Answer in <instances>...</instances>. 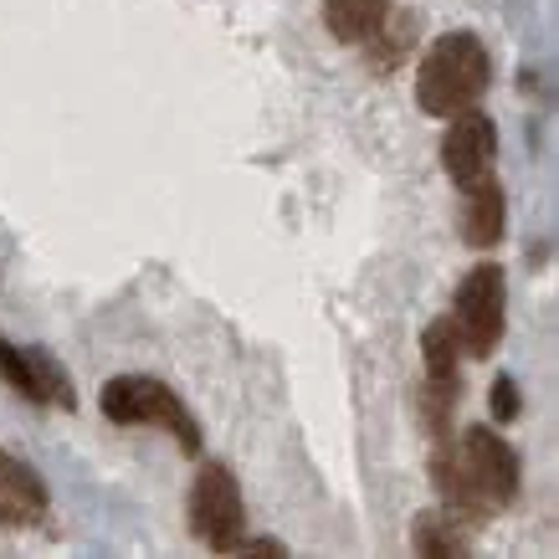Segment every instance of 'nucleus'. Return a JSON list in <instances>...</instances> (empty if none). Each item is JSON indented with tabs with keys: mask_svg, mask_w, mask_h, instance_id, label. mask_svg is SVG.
<instances>
[{
	"mask_svg": "<svg viewBox=\"0 0 559 559\" xmlns=\"http://www.w3.org/2000/svg\"><path fill=\"white\" fill-rule=\"evenodd\" d=\"M492 83V62L488 47L477 41L473 32H447L431 41V51L421 57V72H416V103L431 119H457L467 108L483 103Z\"/></svg>",
	"mask_w": 559,
	"mask_h": 559,
	"instance_id": "1",
	"label": "nucleus"
},
{
	"mask_svg": "<svg viewBox=\"0 0 559 559\" xmlns=\"http://www.w3.org/2000/svg\"><path fill=\"white\" fill-rule=\"evenodd\" d=\"M103 416L114 426H165L186 452H201V426L180 406V395H175L165 380H154V374H119V380H108L103 385Z\"/></svg>",
	"mask_w": 559,
	"mask_h": 559,
	"instance_id": "2",
	"label": "nucleus"
},
{
	"mask_svg": "<svg viewBox=\"0 0 559 559\" xmlns=\"http://www.w3.org/2000/svg\"><path fill=\"white\" fill-rule=\"evenodd\" d=\"M452 323H457L462 355L488 359L503 344L509 329V277L498 262H477L457 283V304H452Z\"/></svg>",
	"mask_w": 559,
	"mask_h": 559,
	"instance_id": "3",
	"label": "nucleus"
},
{
	"mask_svg": "<svg viewBox=\"0 0 559 559\" xmlns=\"http://www.w3.org/2000/svg\"><path fill=\"white\" fill-rule=\"evenodd\" d=\"M452 452L462 462V477H467V492H473L477 513L509 509L513 498H519V457H513V447L492 426H467Z\"/></svg>",
	"mask_w": 559,
	"mask_h": 559,
	"instance_id": "4",
	"label": "nucleus"
},
{
	"mask_svg": "<svg viewBox=\"0 0 559 559\" xmlns=\"http://www.w3.org/2000/svg\"><path fill=\"white\" fill-rule=\"evenodd\" d=\"M190 528L195 539L211 544L216 555H231V544L247 528V503H241V483L226 462H205L190 488Z\"/></svg>",
	"mask_w": 559,
	"mask_h": 559,
	"instance_id": "5",
	"label": "nucleus"
},
{
	"mask_svg": "<svg viewBox=\"0 0 559 559\" xmlns=\"http://www.w3.org/2000/svg\"><path fill=\"white\" fill-rule=\"evenodd\" d=\"M492 154H498V129H492V119L477 114V108L457 114L452 129H447V139H441V165L457 180V190H467L477 175L492 170Z\"/></svg>",
	"mask_w": 559,
	"mask_h": 559,
	"instance_id": "6",
	"label": "nucleus"
},
{
	"mask_svg": "<svg viewBox=\"0 0 559 559\" xmlns=\"http://www.w3.org/2000/svg\"><path fill=\"white\" fill-rule=\"evenodd\" d=\"M421 359H426V390H431V426L437 437H447V411L457 401V374H462V340H457V323L452 319H437L426 323L421 334Z\"/></svg>",
	"mask_w": 559,
	"mask_h": 559,
	"instance_id": "7",
	"label": "nucleus"
},
{
	"mask_svg": "<svg viewBox=\"0 0 559 559\" xmlns=\"http://www.w3.org/2000/svg\"><path fill=\"white\" fill-rule=\"evenodd\" d=\"M0 374L5 385L36 401V406H72V385L68 374L51 365V355L41 349H16V344H0Z\"/></svg>",
	"mask_w": 559,
	"mask_h": 559,
	"instance_id": "8",
	"label": "nucleus"
},
{
	"mask_svg": "<svg viewBox=\"0 0 559 559\" xmlns=\"http://www.w3.org/2000/svg\"><path fill=\"white\" fill-rule=\"evenodd\" d=\"M467 201H462V241L477 247V252H488L503 241V221H509V195L498 186V175H477L473 186L462 190Z\"/></svg>",
	"mask_w": 559,
	"mask_h": 559,
	"instance_id": "9",
	"label": "nucleus"
},
{
	"mask_svg": "<svg viewBox=\"0 0 559 559\" xmlns=\"http://www.w3.org/2000/svg\"><path fill=\"white\" fill-rule=\"evenodd\" d=\"M47 513V483L21 457L0 452V528H32Z\"/></svg>",
	"mask_w": 559,
	"mask_h": 559,
	"instance_id": "10",
	"label": "nucleus"
},
{
	"mask_svg": "<svg viewBox=\"0 0 559 559\" xmlns=\"http://www.w3.org/2000/svg\"><path fill=\"white\" fill-rule=\"evenodd\" d=\"M411 544L416 555H437V559H457L467 544H473V528H467V513L457 509H437V513H421L411 524Z\"/></svg>",
	"mask_w": 559,
	"mask_h": 559,
	"instance_id": "11",
	"label": "nucleus"
},
{
	"mask_svg": "<svg viewBox=\"0 0 559 559\" xmlns=\"http://www.w3.org/2000/svg\"><path fill=\"white\" fill-rule=\"evenodd\" d=\"M390 0H323V26L340 41H370L385 32Z\"/></svg>",
	"mask_w": 559,
	"mask_h": 559,
	"instance_id": "12",
	"label": "nucleus"
},
{
	"mask_svg": "<svg viewBox=\"0 0 559 559\" xmlns=\"http://www.w3.org/2000/svg\"><path fill=\"white\" fill-rule=\"evenodd\" d=\"M519 406H524V401H519L513 374H498V380H492V421H513V416H519Z\"/></svg>",
	"mask_w": 559,
	"mask_h": 559,
	"instance_id": "13",
	"label": "nucleus"
}]
</instances>
